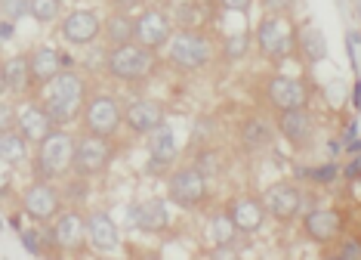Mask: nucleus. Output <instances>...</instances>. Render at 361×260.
Listing matches in <instances>:
<instances>
[{
    "label": "nucleus",
    "instance_id": "1",
    "mask_svg": "<svg viewBox=\"0 0 361 260\" xmlns=\"http://www.w3.org/2000/svg\"><path fill=\"white\" fill-rule=\"evenodd\" d=\"M87 100H90L87 84L75 69H62L53 81H47V84L40 87V102L50 112L56 127H65V124H71V121L84 118Z\"/></svg>",
    "mask_w": 361,
    "mask_h": 260
},
{
    "label": "nucleus",
    "instance_id": "19",
    "mask_svg": "<svg viewBox=\"0 0 361 260\" xmlns=\"http://www.w3.org/2000/svg\"><path fill=\"white\" fill-rule=\"evenodd\" d=\"M164 121H167V112H164V105L158 100H133L124 109V124L139 136H149Z\"/></svg>",
    "mask_w": 361,
    "mask_h": 260
},
{
    "label": "nucleus",
    "instance_id": "14",
    "mask_svg": "<svg viewBox=\"0 0 361 260\" xmlns=\"http://www.w3.org/2000/svg\"><path fill=\"white\" fill-rule=\"evenodd\" d=\"M343 230H346V220L336 208H315L302 217V232L318 245H331V242L343 239Z\"/></svg>",
    "mask_w": 361,
    "mask_h": 260
},
{
    "label": "nucleus",
    "instance_id": "12",
    "mask_svg": "<svg viewBox=\"0 0 361 260\" xmlns=\"http://www.w3.org/2000/svg\"><path fill=\"white\" fill-rule=\"evenodd\" d=\"M262 201L269 208V217H275L278 223H293L302 214V192L297 183H272Z\"/></svg>",
    "mask_w": 361,
    "mask_h": 260
},
{
    "label": "nucleus",
    "instance_id": "29",
    "mask_svg": "<svg viewBox=\"0 0 361 260\" xmlns=\"http://www.w3.org/2000/svg\"><path fill=\"white\" fill-rule=\"evenodd\" d=\"M272 140H275V134H272V124H269V121L247 118L241 124V143L247 146V149H269Z\"/></svg>",
    "mask_w": 361,
    "mask_h": 260
},
{
    "label": "nucleus",
    "instance_id": "27",
    "mask_svg": "<svg viewBox=\"0 0 361 260\" xmlns=\"http://www.w3.org/2000/svg\"><path fill=\"white\" fill-rule=\"evenodd\" d=\"M297 53H302V59L309 65L324 62L327 59V37L322 35V28H315V25L300 28V50Z\"/></svg>",
    "mask_w": 361,
    "mask_h": 260
},
{
    "label": "nucleus",
    "instance_id": "35",
    "mask_svg": "<svg viewBox=\"0 0 361 260\" xmlns=\"http://www.w3.org/2000/svg\"><path fill=\"white\" fill-rule=\"evenodd\" d=\"M262 4H266V10L269 13H290L293 10V0H262Z\"/></svg>",
    "mask_w": 361,
    "mask_h": 260
},
{
    "label": "nucleus",
    "instance_id": "22",
    "mask_svg": "<svg viewBox=\"0 0 361 260\" xmlns=\"http://www.w3.org/2000/svg\"><path fill=\"white\" fill-rule=\"evenodd\" d=\"M28 59H31V71H35V84L37 87H44L47 81H53L62 69H68V59H65V56L50 44L35 47V50L28 53Z\"/></svg>",
    "mask_w": 361,
    "mask_h": 260
},
{
    "label": "nucleus",
    "instance_id": "13",
    "mask_svg": "<svg viewBox=\"0 0 361 260\" xmlns=\"http://www.w3.org/2000/svg\"><path fill=\"white\" fill-rule=\"evenodd\" d=\"M102 25L105 22L93 10H71L59 22V35L65 44H71V47H87V44H93L96 37H102Z\"/></svg>",
    "mask_w": 361,
    "mask_h": 260
},
{
    "label": "nucleus",
    "instance_id": "39",
    "mask_svg": "<svg viewBox=\"0 0 361 260\" xmlns=\"http://www.w3.org/2000/svg\"><path fill=\"white\" fill-rule=\"evenodd\" d=\"M114 4H118V10H130V6H139L142 0H114Z\"/></svg>",
    "mask_w": 361,
    "mask_h": 260
},
{
    "label": "nucleus",
    "instance_id": "26",
    "mask_svg": "<svg viewBox=\"0 0 361 260\" xmlns=\"http://www.w3.org/2000/svg\"><path fill=\"white\" fill-rule=\"evenodd\" d=\"M102 37L109 40V47H118V44H130L136 40V19H130L124 10L111 13L102 25Z\"/></svg>",
    "mask_w": 361,
    "mask_h": 260
},
{
    "label": "nucleus",
    "instance_id": "24",
    "mask_svg": "<svg viewBox=\"0 0 361 260\" xmlns=\"http://www.w3.org/2000/svg\"><path fill=\"white\" fill-rule=\"evenodd\" d=\"M0 161L4 167H22L25 161H31V143L10 124L0 134Z\"/></svg>",
    "mask_w": 361,
    "mask_h": 260
},
{
    "label": "nucleus",
    "instance_id": "3",
    "mask_svg": "<svg viewBox=\"0 0 361 260\" xmlns=\"http://www.w3.org/2000/svg\"><path fill=\"white\" fill-rule=\"evenodd\" d=\"M257 47L266 59L284 62L300 50V28L284 13H266L257 25Z\"/></svg>",
    "mask_w": 361,
    "mask_h": 260
},
{
    "label": "nucleus",
    "instance_id": "8",
    "mask_svg": "<svg viewBox=\"0 0 361 260\" xmlns=\"http://www.w3.org/2000/svg\"><path fill=\"white\" fill-rule=\"evenodd\" d=\"M167 192H170V201L179 208H201L207 201V174L198 167V165H188V167H179L170 174L167 180Z\"/></svg>",
    "mask_w": 361,
    "mask_h": 260
},
{
    "label": "nucleus",
    "instance_id": "7",
    "mask_svg": "<svg viewBox=\"0 0 361 260\" xmlns=\"http://www.w3.org/2000/svg\"><path fill=\"white\" fill-rule=\"evenodd\" d=\"M22 214L35 223H53L62 214V192L53 186V180H35L19 199Z\"/></svg>",
    "mask_w": 361,
    "mask_h": 260
},
{
    "label": "nucleus",
    "instance_id": "2",
    "mask_svg": "<svg viewBox=\"0 0 361 260\" xmlns=\"http://www.w3.org/2000/svg\"><path fill=\"white\" fill-rule=\"evenodd\" d=\"M75 152H78V136L56 127L53 134L37 146L35 158H31L35 180H56V177H65L68 170H75Z\"/></svg>",
    "mask_w": 361,
    "mask_h": 260
},
{
    "label": "nucleus",
    "instance_id": "25",
    "mask_svg": "<svg viewBox=\"0 0 361 260\" xmlns=\"http://www.w3.org/2000/svg\"><path fill=\"white\" fill-rule=\"evenodd\" d=\"M149 158H152V167H170V161L176 158V134L173 127L164 121L158 130L149 134Z\"/></svg>",
    "mask_w": 361,
    "mask_h": 260
},
{
    "label": "nucleus",
    "instance_id": "21",
    "mask_svg": "<svg viewBox=\"0 0 361 260\" xmlns=\"http://www.w3.org/2000/svg\"><path fill=\"white\" fill-rule=\"evenodd\" d=\"M35 84V71H31V59L28 53H19V56H10L4 62V90L13 93V96H25L31 93Z\"/></svg>",
    "mask_w": 361,
    "mask_h": 260
},
{
    "label": "nucleus",
    "instance_id": "5",
    "mask_svg": "<svg viewBox=\"0 0 361 260\" xmlns=\"http://www.w3.org/2000/svg\"><path fill=\"white\" fill-rule=\"evenodd\" d=\"M167 53H170V62H173L176 69H183V71H198V69H204V65L210 62L213 47H210V40L204 37L201 31L183 28V31H176V35L170 37Z\"/></svg>",
    "mask_w": 361,
    "mask_h": 260
},
{
    "label": "nucleus",
    "instance_id": "28",
    "mask_svg": "<svg viewBox=\"0 0 361 260\" xmlns=\"http://www.w3.org/2000/svg\"><path fill=\"white\" fill-rule=\"evenodd\" d=\"M207 242L213 248H228L235 242V235H241L238 232V226L232 223V217H228V211H223V214H213L210 220H207Z\"/></svg>",
    "mask_w": 361,
    "mask_h": 260
},
{
    "label": "nucleus",
    "instance_id": "15",
    "mask_svg": "<svg viewBox=\"0 0 361 260\" xmlns=\"http://www.w3.org/2000/svg\"><path fill=\"white\" fill-rule=\"evenodd\" d=\"M266 100L272 102L275 112L302 109V105L309 102V90H306V84L293 75H272L266 81Z\"/></svg>",
    "mask_w": 361,
    "mask_h": 260
},
{
    "label": "nucleus",
    "instance_id": "18",
    "mask_svg": "<svg viewBox=\"0 0 361 260\" xmlns=\"http://www.w3.org/2000/svg\"><path fill=\"white\" fill-rule=\"evenodd\" d=\"M278 134L284 136L287 143L293 146V149H306L312 143V136H315V121L306 112V105L302 109H287V112H278Z\"/></svg>",
    "mask_w": 361,
    "mask_h": 260
},
{
    "label": "nucleus",
    "instance_id": "37",
    "mask_svg": "<svg viewBox=\"0 0 361 260\" xmlns=\"http://www.w3.org/2000/svg\"><path fill=\"white\" fill-rule=\"evenodd\" d=\"M219 4H223L226 10H232V13H247L253 0H219Z\"/></svg>",
    "mask_w": 361,
    "mask_h": 260
},
{
    "label": "nucleus",
    "instance_id": "6",
    "mask_svg": "<svg viewBox=\"0 0 361 260\" xmlns=\"http://www.w3.org/2000/svg\"><path fill=\"white\" fill-rule=\"evenodd\" d=\"M111 158H114L111 136H96V134L80 136L75 152V177H80V180L102 177L111 167Z\"/></svg>",
    "mask_w": 361,
    "mask_h": 260
},
{
    "label": "nucleus",
    "instance_id": "23",
    "mask_svg": "<svg viewBox=\"0 0 361 260\" xmlns=\"http://www.w3.org/2000/svg\"><path fill=\"white\" fill-rule=\"evenodd\" d=\"M133 220L145 232H164L170 226V201H164V199L142 201V205L133 208Z\"/></svg>",
    "mask_w": 361,
    "mask_h": 260
},
{
    "label": "nucleus",
    "instance_id": "38",
    "mask_svg": "<svg viewBox=\"0 0 361 260\" xmlns=\"http://www.w3.org/2000/svg\"><path fill=\"white\" fill-rule=\"evenodd\" d=\"M13 31H16V22H13V19H4V22H0V35H4V40H10Z\"/></svg>",
    "mask_w": 361,
    "mask_h": 260
},
{
    "label": "nucleus",
    "instance_id": "16",
    "mask_svg": "<svg viewBox=\"0 0 361 260\" xmlns=\"http://www.w3.org/2000/svg\"><path fill=\"white\" fill-rule=\"evenodd\" d=\"M170 37H173V22L167 19V13L149 6V10H142L136 16V44L158 53L161 47L170 44Z\"/></svg>",
    "mask_w": 361,
    "mask_h": 260
},
{
    "label": "nucleus",
    "instance_id": "11",
    "mask_svg": "<svg viewBox=\"0 0 361 260\" xmlns=\"http://www.w3.org/2000/svg\"><path fill=\"white\" fill-rule=\"evenodd\" d=\"M13 127L19 130L31 146H40L56 130V121L50 118V112L44 109V102L37 100V102H22L19 109H16Z\"/></svg>",
    "mask_w": 361,
    "mask_h": 260
},
{
    "label": "nucleus",
    "instance_id": "34",
    "mask_svg": "<svg viewBox=\"0 0 361 260\" xmlns=\"http://www.w3.org/2000/svg\"><path fill=\"white\" fill-rule=\"evenodd\" d=\"M336 177H340V167L334 165H324V167H315V170H309V180L312 183H318V186H327V183H334Z\"/></svg>",
    "mask_w": 361,
    "mask_h": 260
},
{
    "label": "nucleus",
    "instance_id": "30",
    "mask_svg": "<svg viewBox=\"0 0 361 260\" xmlns=\"http://www.w3.org/2000/svg\"><path fill=\"white\" fill-rule=\"evenodd\" d=\"M59 13H62V0H31V19L40 22V25L56 22Z\"/></svg>",
    "mask_w": 361,
    "mask_h": 260
},
{
    "label": "nucleus",
    "instance_id": "10",
    "mask_svg": "<svg viewBox=\"0 0 361 260\" xmlns=\"http://www.w3.org/2000/svg\"><path fill=\"white\" fill-rule=\"evenodd\" d=\"M50 230H53L56 245H59V254H80V251L90 245L87 242V217L75 208L62 211V214L50 223Z\"/></svg>",
    "mask_w": 361,
    "mask_h": 260
},
{
    "label": "nucleus",
    "instance_id": "32",
    "mask_svg": "<svg viewBox=\"0 0 361 260\" xmlns=\"http://www.w3.org/2000/svg\"><path fill=\"white\" fill-rule=\"evenodd\" d=\"M247 47H250V37L244 35H232L226 40V59H232V62H238V59H244L247 56Z\"/></svg>",
    "mask_w": 361,
    "mask_h": 260
},
{
    "label": "nucleus",
    "instance_id": "31",
    "mask_svg": "<svg viewBox=\"0 0 361 260\" xmlns=\"http://www.w3.org/2000/svg\"><path fill=\"white\" fill-rule=\"evenodd\" d=\"M19 242L25 245L28 254H47V235L37 230H19Z\"/></svg>",
    "mask_w": 361,
    "mask_h": 260
},
{
    "label": "nucleus",
    "instance_id": "9",
    "mask_svg": "<svg viewBox=\"0 0 361 260\" xmlns=\"http://www.w3.org/2000/svg\"><path fill=\"white\" fill-rule=\"evenodd\" d=\"M121 121H124V109L121 102L109 93H96L87 100L84 109V130L96 136H114L121 130Z\"/></svg>",
    "mask_w": 361,
    "mask_h": 260
},
{
    "label": "nucleus",
    "instance_id": "4",
    "mask_svg": "<svg viewBox=\"0 0 361 260\" xmlns=\"http://www.w3.org/2000/svg\"><path fill=\"white\" fill-rule=\"evenodd\" d=\"M154 62H158L154 50L136 44V40L111 47L109 56H105V69H109V75L114 81H127V84H139V81L152 78Z\"/></svg>",
    "mask_w": 361,
    "mask_h": 260
},
{
    "label": "nucleus",
    "instance_id": "40",
    "mask_svg": "<svg viewBox=\"0 0 361 260\" xmlns=\"http://www.w3.org/2000/svg\"><path fill=\"white\" fill-rule=\"evenodd\" d=\"M358 239H361V226H358Z\"/></svg>",
    "mask_w": 361,
    "mask_h": 260
},
{
    "label": "nucleus",
    "instance_id": "33",
    "mask_svg": "<svg viewBox=\"0 0 361 260\" xmlns=\"http://www.w3.org/2000/svg\"><path fill=\"white\" fill-rule=\"evenodd\" d=\"M25 16H31V0H4V19L22 22Z\"/></svg>",
    "mask_w": 361,
    "mask_h": 260
},
{
    "label": "nucleus",
    "instance_id": "20",
    "mask_svg": "<svg viewBox=\"0 0 361 260\" xmlns=\"http://www.w3.org/2000/svg\"><path fill=\"white\" fill-rule=\"evenodd\" d=\"M87 242H90V248L99 251V254L118 251V245H121L118 223H114L105 211H90L87 214Z\"/></svg>",
    "mask_w": 361,
    "mask_h": 260
},
{
    "label": "nucleus",
    "instance_id": "36",
    "mask_svg": "<svg viewBox=\"0 0 361 260\" xmlns=\"http://www.w3.org/2000/svg\"><path fill=\"white\" fill-rule=\"evenodd\" d=\"M195 165H198L204 174H213V170H219V165H216V155H213V152H204V155L195 161Z\"/></svg>",
    "mask_w": 361,
    "mask_h": 260
},
{
    "label": "nucleus",
    "instance_id": "17",
    "mask_svg": "<svg viewBox=\"0 0 361 260\" xmlns=\"http://www.w3.org/2000/svg\"><path fill=\"white\" fill-rule=\"evenodd\" d=\"M228 217L232 223L238 226V232L244 235H253L266 226V217H269V208L262 199H253V195H238V199L228 201Z\"/></svg>",
    "mask_w": 361,
    "mask_h": 260
}]
</instances>
